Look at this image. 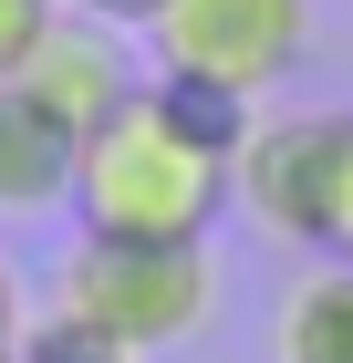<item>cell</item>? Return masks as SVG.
I'll return each instance as SVG.
<instances>
[{
  "label": "cell",
  "instance_id": "obj_1",
  "mask_svg": "<svg viewBox=\"0 0 353 363\" xmlns=\"http://www.w3.org/2000/svg\"><path fill=\"white\" fill-rule=\"evenodd\" d=\"M249 114L260 104L146 73L73 145V218L94 239H208L218 208H229V156H239Z\"/></svg>",
  "mask_w": 353,
  "mask_h": 363
},
{
  "label": "cell",
  "instance_id": "obj_2",
  "mask_svg": "<svg viewBox=\"0 0 353 363\" xmlns=\"http://www.w3.org/2000/svg\"><path fill=\"white\" fill-rule=\"evenodd\" d=\"M63 322H83L94 342H114L125 363L146 353H177L218 311V270H208V239H94L83 228L53 270V301Z\"/></svg>",
  "mask_w": 353,
  "mask_h": 363
},
{
  "label": "cell",
  "instance_id": "obj_3",
  "mask_svg": "<svg viewBox=\"0 0 353 363\" xmlns=\"http://www.w3.org/2000/svg\"><path fill=\"white\" fill-rule=\"evenodd\" d=\"M343 156H353V104L249 114L239 156H229V197L249 208V228H271L281 250L332 259V218H343Z\"/></svg>",
  "mask_w": 353,
  "mask_h": 363
},
{
  "label": "cell",
  "instance_id": "obj_4",
  "mask_svg": "<svg viewBox=\"0 0 353 363\" xmlns=\"http://www.w3.org/2000/svg\"><path fill=\"white\" fill-rule=\"evenodd\" d=\"M301 52H312V0H156L146 21V62L166 84L229 94V104L281 94Z\"/></svg>",
  "mask_w": 353,
  "mask_h": 363
},
{
  "label": "cell",
  "instance_id": "obj_5",
  "mask_svg": "<svg viewBox=\"0 0 353 363\" xmlns=\"http://www.w3.org/2000/svg\"><path fill=\"white\" fill-rule=\"evenodd\" d=\"M146 73H136V52H125V31H104V21H83V11H63L53 21V42L31 52V73H21V94L31 104H53L63 125H73V145L104 125L125 94H136Z\"/></svg>",
  "mask_w": 353,
  "mask_h": 363
},
{
  "label": "cell",
  "instance_id": "obj_6",
  "mask_svg": "<svg viewBox=\"0 0 353 363\" xmlns=\"http://www.w3.org/2000/svg\"><path fill=\"white\" fill-rule=\"evenodd\" d=\"M42 208H73V125L21 84H0V218H42Z\"/></svg>",
  "mask_w": 353,
  "mask_h": 363
},
{
  "label": "cell",
  "instance_id": "obj_7",
  "mask_svg": "<svg viewBox=\"0 0 353 363\" xmlns=\"http://www.w3.org/2000/svg\"><path fill=\"white\" fill-rule=\"evenodd\" d=\"M271 363H353V259H312L271 311Z\"/></svg>",
  "mask_w": 353,
  "mask_h": 363
},
{
  "label": "cell",
  "instance_id": "obj_8",
  "mask_svg": "<svg viewBox=\"0 0 353 363\" xmlns=\"http://www.w3.org/2000/svg\"><path fill=\"white\" fill-rule=\"evenodd\" d=\"M11 363H125V353L94 342L83 322H63V311H31L21 333H11Z\"/></svg>",
  "mask_w": 353,
  "mask_h": 363
},
{
  "label": "cell",
  "instance_id": "obj_9",
  "mask_svg": "<svg viewBox=\"0 0 353 363\" xmlns=\"http://www.w3.org/2000/svg\"><path fill=\"white\" fill-rule=\"evenodd\" d=\"M53 21H63V0H0V84L31 73V52L53 42Z\"/></svg>",
  "mask_w": 353,
  "mask_h": 363
},
{
  "label": "cell",
  "instance_id": "obj_10",
  "mask_svg": "<svg viewBox=\"0 0 353 363\" xmlns=\"http://www.w3.org/2000/svg\"><path fill=\"white\" fill-rule=\"evenodd\" d=\"M63 11H83V21H104V31H146L156 21V0H63Z\"/></svg>",
  "mask_w": 353,
  "mask_h": 363
},
{
  "label": "cell",
  "instance_id": "obj_11",
  "mask_svg": "<svg viewBox=\"0 0 353 363\" xmlns=\"http://www.w3.org/2000/svg\"><path fill=\"white\" fill-rule=\"evenodd\" d=\"M332 259H353V156H343V218H332Z\"/></svg>",
  "mask_w": 353,
  "mask_h": 363
},
{
  "label": "cell",
  "instance_id": "obj_12",
  "mask_svg": "<svg viewBox=\"0 0 353 363\" xmlns=\"http://www.w3.org/2000/svg\"><path fill=\"white\" fill-rule=\"evenodd\" d=\"M21 333V280H11V259H0V342Z\"/></svg>",
  "mask_w": 353,
  "mask_h": 363
},
{
  "label": "cell",
  "instance_id": "obj_13",
  "mask_svg": "<svg viewBox=\"0 0 353 363\" xmlns=\"http://www.w3.org/2000/svg\"><path fill=\"white\" fill-rule=\"evenodd\" d=\"M0 363H11V342H0Z\"/></svg>",
  "mask_w": 353,
  "mask_h": 363
}]
</instances>
